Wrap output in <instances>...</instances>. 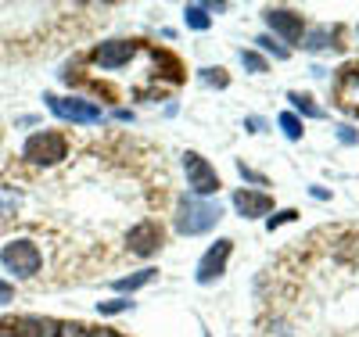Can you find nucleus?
Returning <instances> with one entry per match:
<instances>
[{"label": "nucleus", "mask_w": 359, "mask_h": 337, "mask_svg": "<svg viewBox=\"0 0 359 337\" xmlns=\"http://www.w3.org/2000/svg\"><path fill=\"white\" fill-rule=\"evenodd\" d=\"M259 298V337H359V230H313L266 269Z\"/></svg>", "instance_id": "1"}, {"label": "nucleus", "mask_w": 359, "mask_h": 337, "mask_svg": "<svg viewBox=\"0 0 359 337\" xmlns=\"http://www.w3.org/2000/svg\"><path fill=\"white\" fill-rule=\"evenodd\" d=\"M219 219H223V208H219V205L187 194V198H180L172 223H176V233H180V237H198V233H208Z\"/></svg>", "instance_id": "2"}, {"label": "nucleus", "mask_w": 359, "mask_h": 337, "mask_svg": "<svg viewBox=\"0 0 359 337\" xmlns=\"http://www.w3.org/2000/svg\"><path fill=\"white\" fill-rule=\"evenodd\" d=\"M0 262H4V269L15 273L18 280H33L36 273H40V266H43V252L29 237H18V240H8L4 244Z\"/></svg>", "instance_id": "3"}, {"label": "nucleus", "mask_w": 359, "mask_h": 337, "mask_svg": "<svg viewBox=\"0 0 359 337\" xmlns=\"http://www.w3.org/2000/svg\"><path fill=\"white\" fill-rule=\"evenodd\" d=\"M22 158L33 162V165H57L69 158V140L65 133L57 130H43V133H33L22 147Z\"/></svg>", "instance_id": "4"}, {"label": "nucleus", "mask_w": 359, "mask_h": 337, "mask_svg": "<svg viewBox=\"0 0 359 337\" xmlns=\"http://www.w3.org/2000/svg\"><path fill=\"white\" fill-rule=\"evenodd\" d=\"M140 50H144V40H104L90 50V61L104 72H118V69H126Z\"/></svg>", "instance_id": "5"}, {"label": "nucleus", "mask_w": 359, "mask_h": 337, "mask_svg": "<svg viewBox=\"0 0 359 337\" xmlns=\"http://www.w3.org/2000/svg\"><path fill=\"white\" fill-rule=\"evenodd\" d=\"M47 108L57 115V118H65V122H79V126H97V122L104 118L101 104L94 101H83V97H57V94H43Z\"/></svg>", "instance_id": "6"}, {"label": "nucleus", "mask_w": 359, "mask_h": 337, "mask_svg": "<svg viewBox=\"0 0 359 337\" xmlns=\"http://www.w3.org/2000/svg\"><path fill=\"white\" fill-rule=\"evenodd\" d=\"M184 169H187V187L194 191V198H208V194H216L223 187L219 172L208 165L198 151H187V155H184Z\"/></svg>", "instance_id": "7"}, {"label": "nucleus", "mask_w": 359, "mask_h": 337, "mask_svg": "<svg viewBox=\"0 0 359 337\" xmlns=\"http://www.w3.org/2000/svg\"><path fill=\"white\" fill-rule=\"evenodd\" d=\"M230 252H233V240H230V237L216 240L212 248H208V252H205V255L198 259V269H194V280H198V284H212V280H219L223 273H226Z\"/></svg>", "instance_id": "8"}, {"label": "nucleus", "mask_w": 359, "mask_h": 337, "mask_svg": "<svg viewBox=\"0 0 359 337\" xmlns=\"http://www.w3.org/2000/svg\"><path fill=\"white\" fill-rule=\"evenodd\" d=\"M57 326L50 316H15L0 323V337H57Z\"/></svg>", "instance_id": "9"}, {"label": "nucleus", "mask_w": 359, "mask_h": 337, "mask_svg": "<svg viewBox=\"0 0 359 337\" xmlns=\"http://www.w3.org/2000/svg\"><path fill=\"white\" fill-rule=\"evenodd\" d=\"M334 101L341 111L359 118V61H348V65L334 76Z\"/></svg>", "instance_id": "10"}, {"label": "nucleus", "mask_w": 359, "mask_h": 337, "mask_svg": "<svg viewBox=\"0 0 359 337\" xmlns=\"http://www.w3.org/2000/svg\"><path fill=\"white\" fill-rule=\"evenodd\" d=\"M126 248H130L133 255H140V259H151V255L162 248V223H158V219L137 223V226L130 230V237H126Z\"/></svg>", "instance_id": "11"}, {"label": "nucleus", "mask_w": 359, "mask_h": 337, "mask_svg": "<svg viewBox=\"0 0 359 337\" xmlns=\"http://www.w3.org/2000/svg\"><path fill=\"white\" fill-rule=\"evenodd\" d=\"M262 18H266V25L273 29L277 36H284L287 43H298V40H302L306 22H302V15H298V11H291V8H266Z\"/></svg>", "instance_id": "12"}, {"label": "nucleus", "mask_w": 359, "mask_h": 337, "mask_svg": "<svg viewBox=\"0 0 359 337\" xmlns=\"http://www.w3.org/2000/svg\"><path fill=\"white\" fill-rule=\"evenodd\" d=\"M233 208L241 212L245 219H259V216H269V212H273V198L262 194V191H237Z\"/></svg>", "instance_id": "13"}, {"label": "nucleus", "mask_w": 359, "mask_h": 337, "mask_svg": "<svg viewBox=\"0 0 359 337\" xmlns=\"http://www.w3.org/2000/svg\"><path fill=\"white\" fill-rule=\"evenodd\" d=\"M302 47H306V50H331V47L338 50V47H341V29H338V25H334V29H331V25H320V29H313V33L306 36Z\"/></svg>", "instance_id": "14"}, {"label": "nucleus", "mask_w": 359, "mask_h": 337, "mask_svg": "<svg viewBox=\"0 0 359 337\" xmlns=\"http://www.w3.org/2000/svg\"><path fill=\"white\" fill-rule=\"evenodd\" d=\"M151 280H155V269H140V273H133V277H118L111 287L126 294V291H140L144 284H151Z\"/></svg>", "instance_id": "15"}, {"label": "nucleus", "mask_w": 359, "mask_h": 337, "mask_svg": "<svg viewBox=\"0 0 359 337\" xmlns=\"http://www.w3.org/2000/svg\"><path fill=\"white\" fill-rule=\"evenodd\" d=\"M287 101L294 104V111H298V115H306V118H323V108H320V104H313V97H309V94H298V90H291Z\"/></svg>", "instance_id": "16"}, {"label": "nucleus", "mask_w": 359, "mask_h": 337, "mask_svg": "<svg viewBox=\"0 0 359 337\" xmlns=\"http://www.w3.org/2000/svg\"><path fill=\"white\" fill-rule=\"evenodd\" d=\"M184 22H187L191 29H198V33H205V29L212 25V18H208V11H205V4H187V8H184Z\"/></svg>", "instance_id": "17"}, {"label": "nucleus", "mask_w": 359, "mask_h": 337, "mask_svg": "<svg viewBox=\"0 0 359 337\" xmlns=\"http://www.w3.org/2000/svg\"><path fill=\"white\" fill-rule=\"evenodd\" d=\"M18 201H22V194H18L15 187H0V219H8V216H15V208H18Z\"/></svg>", "instance_id": "18"}, {"label": "nucleus", "mask_w": 359, "mask_h": 337, "mask_svg": "<svg viewBox=\"0 0 359 337\" xmlns=\"http://www.w3.org/2000/svg\"><path fill=\"white\" fill-rule=\"evenodd\" d=\"M277 122H280V130H284L287 140H302V118H298L294 111H284Z\"/></svg>", "instance_id": "19"}, {"label": "nucleus", "mask_w": 359, "mask_h": 337, "mask_svg": "<svg viewBox=\"0 0 359 337\" xmlns=\"http://www.w3.org/2000/svg\"><path fill=\"white\" fill-rule=\"evenodd\" d=\"M133 301H126V298H111V301H97V312L101 316H118V312H126Z\"/></svg>", "instance_id": "20"}, {"label": "nucleus", "mask_w": 359, "mask_h": 337, "mask_svg": "<svg viewBox=\"0 0 359 337\" xmlns=\"http://www.w3.org/2000/svg\"><path fill=\"white\" fill-rule=\"evenodd\" d=\"M255 43H259V47H262V50H269V54H273V57H277V61H284V57H291V50H287V47H280V43H277V40H273V36H259V40H255Z\"/></svg>", "instance_id": "21"}, {"label": "nucleus", "mask_w": 359, "mask_h": 337, "mask_svg": "<svg viewBox=\"0 0 359 337\" xmlns=\"http://www.w3.org/2000/svg\"><path fill=\"white\" fill-rule=\"evenodd\" d=\"M294 219H298V212H294V208H284V212H277V216H269V219H266V230L273 233L277 226H284V223H294Z\"/></svg>", "instance_id": "22"}, {"label": "nucleus", "mask_w": 359, "mask_h": 337, "mask_svg": "<svg viewBox=\"0 0 359 337\" xmlns=\"http://www.w3.org/2000/svg\"><path fill=\"white\" fill-rule=\"evenodd\" d=\"M241 65L252 69V72H266V57L255 54V50H241Z\"/></svg>", "instance_id": "23"}, {"label": "nucleus", "mask_w": 359, "mask_h": 337, "mask_svg": "<svg viewBox=\"0 0 359 337\" xmlns=\"http://www.w3.org/2000/svg\"><path fill=\"white\" fill-rule=\"evenodd\" d=\"M57 337H90V326L86 323H62L57 326Z\"/></svg>", "instance_id": "24"}, {"label": "nucleus", "mask_w": 359, "mask_h": 337, "mask_svg": "<svg viewBox=\"0 0 359 337\" xmlns=\"http://www.w3.org/2000/svg\"><path fill=\"white\" fill-rule=\"evenodd\" d=\"M201 79H205L208 86H226V83H230V76H226L223 69H201Z\"/></svg>", "instance_id": "25"}, {"label": "nucleus", "mask_w": 359, "mask_h": 337, "mask_svg": "<svg viewBox=\"0 0 359 337\" xmlns=\"http://www.w3.org/2000/svg\"><path fill=\"white\" fill-rule=\"evenodd\" d=\"M237 172H241L245 179H252V183H259V187H266V176H262V172H255V169H248L245 162H237Z\"/></svg>", "instance_id": "26"}, {"label": "nucleus", "mask_w": 359, "mask_h": 337, "mask_svg": "<svg viewBox=\"0 0 359 337\" xmlns=\"http://www.w3.org/2000/svg\"><path fill=\"white\" fill-rule=\"evenodd\" d=\"M15 301V287L8 280H0V305H11Z\"/></svg>", "instance_id": "27"}, {"label": "nucleus", "mask_w": 359, "mask_h": 337, "mask_svg": "<svg viewBox=\"0 0 359 337\" xmlns=\"http://www.w3.org/2000/svg\"><path fill=\"white\" fill-rule=\"evenodd\" d=\"M338 140H341V144H355V140H359V133H355L352 126H341V130H338Z\"/></svg>", "instance_id": "28"}, {"label": "nucleus", "mask_w": 359, "mask_h": 337, "mask_svg": "<svg viewBox=\"0 0 359 337\" xmlns=\"http://www.w3.org/2000/svg\"><path fill=\"white\" fill-rule=\"evenodd\" d=\"M90 337H123V333L111 330V326H101V330H90Z\"/></svg>", "instance_id": "29"}, {"label": "nucleus", "mask_w": 359, "mask_h": 337, "mask_svg": "<svg viewBox=\"0 0 359 337\" xmlns=\"http://www.w3.org/2000/svg\"><path fill=\"white\" fill-rule=\"evenodd\" d=\"M245 126H248V130H252V133H262V126H266V122H262V118H255V115H252V118H248V122H245Z\"/></svg>", "instance_id": "30"}]
</instances>
